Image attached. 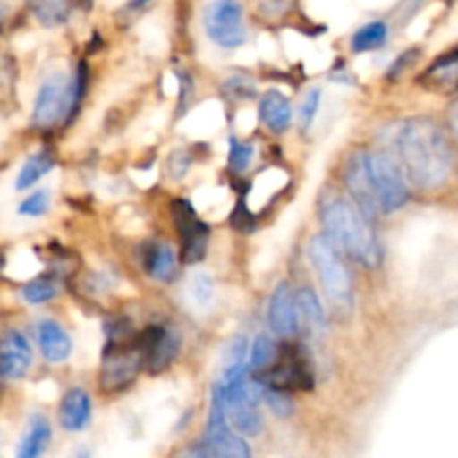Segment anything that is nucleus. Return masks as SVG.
<instances>
[{
	"label": "nucleus",
	"mask_w": 458,
	"mask_h": 458,
	"mask_svg": "<svg viewBox=\"0 0 458 458\" xmlns=\"http://www.w3.org/2000/svg\"><path fill=\"white\" fill-rule=\"evenodd\" d=\"M405 177L423 191H437L450 179L454 152L441 125L432 119H410L401 125L396 139Z\"/></svg>",
	"instance_id": "1"
},
{
	"label": "nucleus",
	"mask_w": 458,
	"mask_h": 458,
	"mask_svg": "<svg viewBox=\"0 0 458 458\" xmlns=\"http://www.w3.org/2000/svg\"><path fill=\"white\" fill-rule=\"evenodd\" d=\"M320 219L329 240L338 249L347 250L362 267H378L383 258L378 240H376L369 219L360 213L358 206L349 204L343 197L329 195L320 204Z\"/></svg>",
	"instance_id": "2"
},
{
	"label": "nucleus",
	"mask_w": 458,
	"mask_h": 458,
	"mask_svg": "<svg viewBox=\"0 0 458 458\" xmlns=\"http://www.w3.org/2000/svg\"><path fill=\"white\" fill-rule=\"evenodd\" d=\"M309 258L331 309L340 316H349L353 309V282L338 246L329 240L327 233L316 235L309 244Z\"/></svg>",
	"instance_id": "3"
},
{
	"label": "nucleus",
	"mask_w": 458,
	"mask_h": 458,
	"mask_svg": "<svg viewBox=\"0 0 458 458\" xmlns=\"http://www.w3.org/2000/svg\"><path fill=\"white\" fill-rule=\"evenodd\" d=\"M146 365L143 352L137 344H130V338L110 340L103 356L101 367V383L103 392H123L125 387L134 383L141 367Z\"/></svg>",
	"instance_id": "4"
},
{
	"label": "nucleus",
	"mask_w": 458,
	"mask_h": 458,
	"mask_svg": "<svg viewBox=\"0 0 458 458\" xmlns=\"http://www.w3.org/2000/svg\"><path fill=\"white\" fill-rule=\"evenodd\" d=\"M367 165H369L371 182H374L380 210L383 213H396L410 199V191H407L403 170L385 152H367Z\"/></svg>",
	"instance_id": "5"
},
{
	"label": "nucleus",
	"mask_w": 458,
	"mask_h": 458,
	"mask_svg": "<svg viewBox=\"0 0 458 458\" xmlns=\"http://www.w3.org/2000/svg\"><path fill=\"white\" fill-rule=\"evenodd\" d=\"M74 106V94H72V79L63 74H54L43 81L38 94L34 98V110H31V123L36 128H52L65 116H72Z\"/></svg>",
	"instance_id": "6"
},
{
	"label": "nucleus",
	"mask_w": 458,
	"mask_h": 458,
	"mask_svg": "<svg viewBox=\"0 0 458 458\" xmlns=\"http://www.w3.org/2000/svg\"><path fill=\"white\" fill-rule=\"evenodd\" d=\"M204 30L219 47H240L246 40L244 9L237 0H213L204 12Z\"/></svg>",
	"instance_id": "7"
},
{
	"label": "nucleus",
	"mask_w": 458,
	"mask_h": 458,
	"mask_svg": "<svg viewBox=\"0 0 458 458\" xmlns=\"http://www.w3.org/2000/svg\"><path fill=\"white\" fill-rule=\"evenodd\" d=\"M174 224L182 235V255L183 262L195 264L206 255V246H208V226L197 217L192 206L188 201L179 199L173 204Z\"/></svg>",
	"instance_id": "8"
},
{
	"label": "nucleus",
	"mask_w": 458,
	"mask_h": 458,
	"mask_svg": "<svg viewBox=\"0 0 458 458\" xmlns=\"http://www.w3.org/2000/svg\"><path fill=\"white\" fill-rule=\"evenodd\" d=\"M344 183L352 197L356 199V206L367 219L374 217L380 210L378 197H376L374 182H371L369 165H367V152H356L349 157L347 165H344Z\"/></svg>",
	"instance_id": "9"
},
{
	"label": "nucleus",
	"mask_w": 458,
	"mask_h": 458,
	"mask_svg": "<svg viewBox=\"0 0 458 458\" xmlns=\"http://www.w3.org/2000/svg\"><path fill=\"white\" fill-rule=\"evenodd\" d=\"M139 347H141L148 369L161 371L177 356L179 335L174 331L164 329V327H150L139 335Z\"/></svg>",
	"instance_id": "10"
},
{
	"label": "nucleus",
	"mask_w": 458,
	"mask_h": 458,
	"mask_svg": "<svg viewBox=\"0 0 458 458\" xmlns=\"http://www.w3.org/2000/svg\"><path fill=\"white\" fill-rule=\"evenodd\" d=\"M264 387L284 389V392H293V389H311L313 376L307 362L300 356H289L286 360L277 362L264 371L262 378Z\"/></svg>",
	"instance_id": "11"
},
{
	"label": "nucleus",
	"mask_w": 458,
	"mask_h": 458,
	"mask_svg": "<svg viewBox=\"0 0 458 458\" xmlns=\"http://www.w3.org/2000/svg\"><path fill=\"white\" fill-rule=\"evenodd\" d=\"M31 347L21 331H7L0 338V378L18 380L30 371Z\"/></svg>",
	"instance_id": "12"
},
{
	"label": "nucleus",
	"mask_w": 458,
	"mask_h": 458,
	"mask_svg": "<svg viewBox=\"0 0 458 458\" xmlns=\"http://www.w3.org/2000/svg\"><path fill=\"white\" fill-rule=\"evenodd\" d=\"M268 325L277 335H293L300 327L298 300L286 282L277 284L268 302Z\"/></svg>",
	"instance_id": "13"
},
{
	"label": "nucleus",
	"mask_w": 458,
	"mask_h": 458,
	"mask_svg": "<svg viewBox=\"0 0 458 458\" xmlns=\"http://www.w3.org/2000/svg\"><path fill=\"white\" fill-rule=\"evenodd\" d=\"M192 458H250V450L226 425L208 428L206 438Z\"/></svg>",
	"instance_id": "14"
},
{
	"label": "nucleus",
	"mask_w": 458,
	"mask_h": 458,
	"mask_svg": "<svg viewBox=\"0 0 458 458\" xmlns=\"http://www.w3.org/2000/svg\"><path fill=\"white\" fill-rule=\"evenodd\" d=\"M420 85L432 92L450 94L458 89V47L438 56L420 76Z\"/></svg>",
	"instance_id": "15"
},
{
	"label": "nucleus",
	"mask_w": 458,
	"mask_h": 458,
	"mask_svg": "<svg viewBox=\"0 0 458 458\" xmlns=\"http://www.w3.org/2000/svg\"><path fill=\"white\" fill-rule=\"evenodd\" d=\"M36 340H38L40 353L49 362H63L72 353V338L58 322L40 320L36 325Z\"/></svg>",
	"instance_id": "16"
},
{
	"label": "nucleus",
	"mask_w": 458,
	"mask_h": 458,
	"mask_svg": "<svg viewBox=\"0 0 458 458\" xmlns=\"http://www.w3.org/2000/svg\"><path fill=\"white\" fill-rule=\"evenodd\" d=\"M89 416H92V401H89L88 392L79 387L70 389L63 396L61 410H58V419H61L63 429H67V432H81V429L88 428Z\"/></svg>",
	"instance_id": "17"
},
{
	"label": "nucleus",
	"mask_w": 458,
	"mask_h": 458,
	"mask_svg": "<svg viewBox=\"0 0 458 458\" xmlns=\"http://www.w3.org/2000/svg\"><path fill=\"white\" fill-rule=\"evenodd\" d=\"M259 119L267 125L271 132L282 134L291 128V119H293V107L291 101L282 92H271L264 94L262 103H259Z\"/></svg>",
	"instance_id": "18"
},
{
	"label": "nucleus",
	"mask_w": 458,
	"mask_h": 458,
	"mask_svg": "<svg viewBox=\"0 0 458 458\" xmlns=\"http://www.w3.org/2000/svg\"><path fill=\"white\" fill-rule=\"evenodd\" d=\"M52 441V428H49L45 416H31L30 428L25 437L21 438V445L16 450V458H40Z\"/></svg>",
	"instance_id": "19"
},
{
	"label": "nucleus",
	"mask_w": 458,
	"mask_h": 458,
	"mask_svg": "<svg viewBox=\"0 0 458 458\" xmlns=\"http://www.w3.org/2000/svg\"><path fill=\"white\" fill-rule=\"evenodd\" d=\"M143 267L157 282H173L177 273V255L168 244H150L143 255Z\"/></svg>",
	"instance_id": "20"
},
{
	"label": "nucleus",
	"mask_w": 458,
	"mask_h": 458,
	"mask_svg": "<svg viewBox=\"0 0 458 458\" xmlns=\"http://www.w3.org/2000/svg\"><path fill=\"white\" fill-rule=\"evenodd\" d=\"M295 300H298V316L300 322L304 327H309L311 331H325L327 329V318H325V309H322L320 300L318 295L313 293L311 289H300L295 293Z\"/></svg>",
	"instance_id": "21"
},
{
	"label": "nucleus",
	"mask_w": 458,
	"mask_h": 458,
	"mask_svg": "<svg viewBox=\"0 0 458 458\" xmlns=\"http://www.w3.org/2000/svg\"><path fill=\"white\" fill-rule=\"evenodd\" d=\"M30 9L43 27H58L70 21V0H30Z\"/></svg>",
	"instance_id": "22"
},
{
	"label": "nucleus",
	"mask_w": 458,
	"mask_h": 458,
	"mask_svg": "<svg viewBox=\"0 0 458 458\" xmlns=\"http://www.w3.org/2000/svg\"><path fill=\"white\" fill-rule=\"evenodd\" d=\"M52 168H54L52 152H47V150L36 152V155H31L30 159L22 164L21 173H18V177H16V188L18 191H27V188L34 186L36 182H40V179H43Z\"/></svg>",
	"instance_id": "23"
},
{
	"label": "nucleus",
	"mask_w": 458,
	"mask_h": 458,
	"mask_svg": "<svg viewBox=\"0 0 458 458\" xmlns=\"http://www.w3.org/2000/svg\"><path fill=\"white\" fill-rule=\"evenodd\" d=\"M385 40H387V25L380 21L367 22L352 36V49L358 54L374 52V49L383 47Z\"/></svg>",
	"instance_id": "24"
},
{
	"label": "nucleus",
	"mask_w": 458,
	"mask_h": 458,
	"mask_svg": "<svg viewBox=\"0 0 458 458\" xmlns=\"http://www.w3.org/2000/svg\"><path fill=\"white\" fill-rule=\"evenodd\" d=\"M250 369L255 371H267L268 367L276 365V360L280 358V352H277V344L271 335L262 334L255 338L253 347H250Z\"/></svg>",
	"instance_id": "25"
},
{
	"label": "nucleus",
	"mask_w": 458,
	"mask_h": 458,
	"mask_svg": "<svg viewBox=\"0 0 458 458\" xmlns=\"http://www.w3.org/2000/svg\"><path fill=\"white\" fill-rule=\"evenodd\" d=\"M58 284L52 277H34L27 284H22L21 298L25 300L27 304H45L52 298H56Z\"/></svg>",
	"instance_id": "26"
},
{
	"label": "nucleus",
	"mask_w": 458,
	"mask_h": 458,
	"mask_svg": "<svg viewBox=\"0 0 458 458\" xmlns=\"http://www.w3.org/2000/svg\"><path fill=\"white\" fill-rule=\"evenodd\" d=\"M188 295H191L192 304H197V307H208L215 298L213 277L206 276V273H192L191 280H188Z\"/></svg>",
	"instance_id": "27"
},
{
	"label": "nucleus",
	"mask_w": 458,
	"mask_h": 458,
	"mask_svg": "<svg viewBox=\"0 0 458 458\" xmlns=\"http://www.w3.org/2000/svg\"><path fill=\"white\" fill-rule=\"evenodd\" d=\"M49 208V192L47 191H36L27 195L25 199L18 206V213L22 217H43Z\"/></svg>",
	"instance_id": "28"
},
{
	"label": "nucleus",
	"mask_w": 458,
	"mask_h": 458,
	"mask_svg": "<svg viewBox=\"0 0 458 458\" xmlns=\"http://www.w3.org/2000/svg\"><path fill=\"white\" fill-rule=\"evenodd\" d=\"M255 148L250 143H242L237 139H231V152H228V164L237 173H244L250 164H253Z\"/></svg>",
	"instance_id": "29"
},
{
	"label": "nucleus",
	"mask_w": 458,
	"mask_h": 458,
	"mask_svg": "<svg viewBox=\"0 0 458 458\" xmlns=\"http://www.w3.org/2000/svg\"><path fill=\"white\" fill-rule=\"evenodd\" d=\"M320 98L322 92L318 88H313L311 92L307 94V98L302 101V106H300V128H302L304 132H307L313 125V121H316L318 110H320Z\"/></svg>",
	"instance_id": "30"
},
{
	"label": "nucleus",
	"mask_w": 458,
	"mask_h": 458,
	"mask_svg": "<svg viewBox=\"0 0 458 458\" xmlns=\"http://www.w3.org/2000/svg\"><path fill=\"white\" fill-rule=\"evenodd\" d=\"M264 398H267L268 407H271L277 416H289L291 411H293V403H291L289 392H284V389L264 387Z\"/></svg>",
	"instance_id": "31"
},
{
	"label": "nucleus",
	"mask_w": 458,
	"mask_h": 458,
	"mask_svg": "<svg viewBox=\"0 0 458 458\" xmlns=\"http://www.w3.org/2000/svg\"><path fill=\"white\" fill-rule=\"evenodd\" d=\"M246 353H249V343H246L244 335H237L235 340H231V344H228V362L231 365H242Z\"/></svg>",
	"instance_id": "32"
},
{
	"label": "nucleus",
	"mask_w": 458,
	"mask_h": 458,
	"mask_svg": "<svg viewBox=\"0 0 458 458\" xmlns=\"http://www.w3.org/2000/svg\"><path fill=\"white\" fill-rule=\"evenodd\" d=\"M447 119H450L452 130H454V134L458 137V101L450 107V112H447Z\"/></svg>",
	"instance_id": "33"
},
{
	"label": "nucleus",
	"mask_w": 458,
	"mask_h": 458,
	"mask_svg": "<svg viewBox=\"0 0 458 458\" xmlns=\"http://www.w3.org/2000/svg\"><path fill=\"white\" fill-rule=\"evenodd\" d=\"M76 458H89V454H88V452H85V450H81L79 456H76Z\"/></svg>",
	"instance_id": "34"
}]
</instances>
